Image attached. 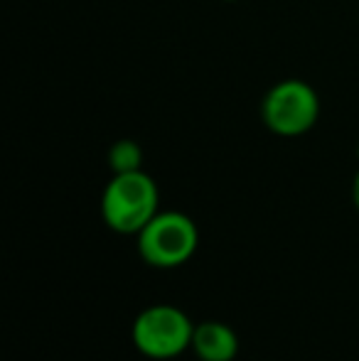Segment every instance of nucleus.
Instances as JSON below:
<instances>
[{
    "mask_svg": "<svg viewBox=\"0 0 359 361\" xmlns=\"http://www.w3.org/2000/svg\"><path fill=\"white\" fill-rule=\"evenodd\" d=\"M158 185L143 170L114 175L101 197L104 221L118 233H140L158 214Z\"/></svg>",
    "mask_w": 359,
    "mask_h": 361,
    "instance_id": "obj_1",
    "label": "nucleus"
},
{
    "mask_svg": "<svg viewBox=\"0 0 359 361\" xmlns=\"http://www.w3.org/2000/svg\"><path fill=\"white\" fill-rule=\"evenodd\" d=\"M317 116H320V96L303 79L278 81L261 101V118L266 128L283 138L308 133L317 123Z\"/></svg>",
    "mask_w": 359,
    "mask_h": 361,
    "instance_id": "obj_2",
    "label": "nucleus"
},
{
    "mask_svg": "<svg viewBox=\"0 0 359 361\" xmlns=\"http://www.w3.org/2000/svg\"><path fill=\"white\" fill-rule=\"evenodd\" d=\"M197 226L180 212H158L138 233V251L150 266L173 268L185 263L197 248Z\"/></svg>",
    "mask_w": 359,
    "mask_h": 361,
    "instance_id": "obj_3",
    "label": "nucleus"
},
{
    "mask_svg": "<svg viewBox=\"0 0 359 361\" xmlns=\"http://www.w3.org/2000/svg\"><path fill=\"white\" fill-rule=\"evenodd\" d=\"M195 327L173 305H153L133 322V344L150 359H173L192 347Z\"/></svg>",
    "mask_w": 359,
    "mask_h": 361,
    "instance_id": "obj_4",
    "label": "nucleus"
},
{
    "mask_svg": "<svg viewBox=\"0 0 359 361\" xmlns=\"http://www.w3.org/2000/svg\"><path fill=\"white\" fill-rule=\"evenodd\" d=\"M192 349L202 361H231L239 352V339L221 322H202L192 334Z\"/></svg>",
    "mask_w": 359,
    "mask_h": 361,
    "instance_id": "obj_5",
    "label": "nucleus"
},
{
    "mask_svg": "<svg viewBox=\"0 0 359 361\" xmlns=\"http://www.w3.org/2000/svg\"><path fill=\"white\" fill-rule=\"evenodd\" d=\"M109 165L114 175H123V172H135L143 165V150L133 140H118L111 145L109 150Z\"/></svg>",
    "mask_w": 359,
    "mask_h": 361,
    "instance_id": "obj_6",
    "label": "nucleus"
},
{
    "mask_svg": "<svg viewBox=\"0 0 359 361\" xmlns=\"http://www.w3.org/2000/svg\"><path fill=\"white\" fill-rule=\"evenodd\" d=\"M352 200H355V204L359 209V172L355 175V182H352Z\"/></svg>",
    "mask_w": 359,
    "mask_h": 361,
    "instance_id": "obj_7",
    "label": "nucleus"
},
{
    "mask_svg": "<svg viewBox=\"0 0 359 361\" xmlns=\"http://www.w3.org/2000/svg\"><path fill=\"white\" fill-rule=\"evenodd\" d=\"M224 3H236V0H224Z\"/></svg>",
    "mask_w": 359,
    "mask_h": 361,
    "instance_id": "obj_8",
    "label": "nucleus"
}]
</instances>
